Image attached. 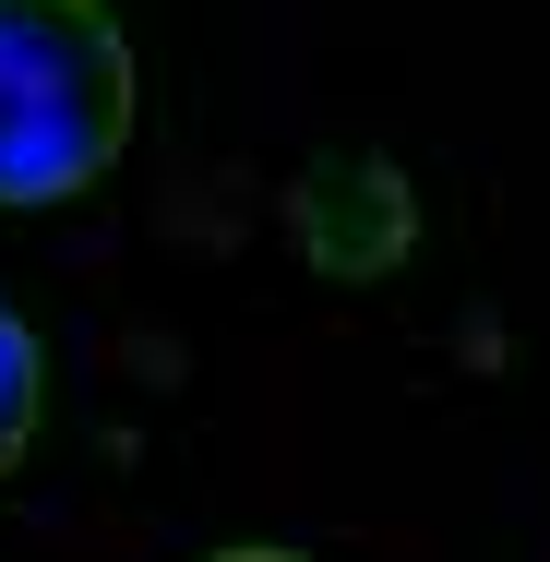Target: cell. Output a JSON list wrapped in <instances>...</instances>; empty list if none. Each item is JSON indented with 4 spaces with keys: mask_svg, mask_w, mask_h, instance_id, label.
<instances>
[{
    "mask_svg": "<svg viewBox=\"0 0 550 562\" xmlns=\"http://www.w3.org/2000/svg\"><path fill=\"white\" fill-rule=\"evenodd\" d=\"M36 407H48V359H36V336H24V312L0 300V479H12L24 443H36Z\"/></svg>",
    "mask_w": 550,
    "mask_h": 562,
    "instance_id": "obj_2",
    "label": "cell"
},
{
    "mask_svg": "<svg viewBox=\"0 0 550 562\" xmlns=\"http://www.w3.org/2000/svg\"><path fill=\"white\" fill-rule=\"evenodd\" d=\"M204 562H300V551H204Z\"/></svg>",
    "mask_w": 550,
    "mask_h": 562,
    "instance_id": "obj_3",
    "label": "cell"
},
{
    "mask_svg": "<svg viewBox=\"0 0 550 562\" xmlns=\"http://www.w3.org/2000/svg\"><path fill=\"white\" fill-rule=\"evenodd\" d=\"M144 120L109 0H0V204H72Z\"/></svg>",
    "mask_w": 550,
    "mask_h": 562,
    "instance_id": "obj_1",
    "label": "cell"
}]
</instances>
